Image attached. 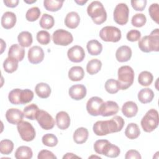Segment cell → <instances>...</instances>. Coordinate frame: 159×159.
<instances>
[{
    "label": "cell",
    "mask_w": 159,
    "mask_h": 159,
    "mask_svg": "<svg viewBox=\"0 0 159 159\" xmlns=\"http://www.w3.org/2000/svg\"><path fill=\"white\" fill-rule=\"evenodd\" d=\"M124 124V120L122 117L115 116L110 120L97 121L93 125V130L96 135L103 136L120 132L122 129Z\"/></svg>",
    "instance_id": "cell-1"
},
{
    "label": "cell",
    "mask_w": 159,
    "mask_h": 159,
    "mask_svg": "<svg viewBox=\"0 0 159 159\" xmlns=\"http://www.w3.org/2000/svg\"><path fill=\"white\" fill-rule=\"evenodd\" d=\"M138 45L141 51L149 53L159 50V29H155L149 35L143 37L139 40Z\"/></svg>",
    "instance_id": "cell-2"
},
{
    "label": "cell",
    "mask_w": 159,
    "mask_h": 159,
    "mask_svg": "<svg viewBox=\"0 0 159 159\" xmlns=\"http://www.w3.org/2000/svg\"><path fill=\"white\" fill-rule=\"evenodd\" d=\"M87 12L96 24L100 25L106 20V11L102 4L98 1H93L88 5Z\"/></svg>",
    "instance_id": "cell-3"
},
{
    "label": "cell",
    "mask_w": 159,
    "mask_h": 159,
    "mask_svg": "<svg viewBox=\"0 0 159 159\" xmlns=\"http://www.w3.org/2000/svg\"><path fill=\"white\" fill-rule=\"evenodd\" d=\"M33 98L34 93L29 89H14L9 92L8 95L9 102L15 105L29 103L33 99Z\"/></svg>",
    "instance_id": "cell-4"
},
{
    "label": "cell",
    "mask_w": 159,
    "mask_h": 159,
    "mask_svg": "<svg viewBox=\"0 0 159 159\" xmlns=\"http://www.w3.org/2000/svg\"><path fill=\"white\" fill-rule=\"evenodd\" d=\"M118 82L120 89L125 90L129 88L134 83V71L129 66H122L118 69Z\"/></svg>",
    "instance_id": "cell-5"
},
{
    "label": "cell",
    "mask_w": 159,
    "mask_h": 159,
    "mask_svg": "<svg viewBox=\"0 0 159 159\" xmlns=\"http://www.w3.org/2000/svg\"><path fill=\"white\" fill-rule=\"evenodd\" d=\"M141 126L146 132L153 131L158 125V112L156 109H151L147 112L141 120Z\"/></svg>",
    "instance_id": "cell-6"
},
{
    "label": "cell",
    "mask_w": 159,
    "mask_h": 159,
    "mask_svg": "<svg viewBox=\"0 0 159 159\" xmlns=\"http://www.w3.org/2000/svg\"><path fill=\"white\" fill-rule=\"evenodd\" d=\"M99 37L105 42H117L121 39V31L114 26H106L100 30Z\"/></svg>",
    "instance_id": "cell-7"
},
{
    "label": "cell",
    "mask_w": 159,
    "mask_h": 159,
    "mask_svg": "<svg viewBox=\"0 0 159 159\" xmlns=\"http://www.w3.org/2000/svg\"><path fill=\"white\" fill-rule=\"evenodd\" d=\"M17 129L21 139L25 142H30L35 137V130L32 125L27 121H21L17 125Z\"/></svg>",
    "instance_id": "cell-8"
},
{
    "label": "cell",
    "mask_w": 159,
    "mask_h": 159,
    "mask_svg": "<svg viewBox=\"0 0 159 159\" xmlns=\"http://www.w3.org/2000/svg\"><path fill=\"white\" fill-rule=\"evenodd\" d=\"M129 9L127 5L125 3L118 4L113 12V17L114 21L121 25H125L127 23L129 20Z\"/></svg>",
    "instance_id": "cell-9"
},
{
    "label": "cell",
    "mask_w": 159,
    "mask_h": 159,
    "mask_svg": "<svg viewBox=\"0 0 159 159\" xmlns=\"http://www.w3.org/2000/svg\"><path fill=\"white\" fill-rule=\"evenodd\" d=\"M52 40L56 45L66 46L73 42V37L70 32L64 29H58L53 33Z\"/></svg>",
    "instance_id": "cell-10"
},
{
    "label": "cell",
    "mask_w": 159,
    "mask_h": 159,
    "mask_svg": "<svg viewBox=\"0 0 159 159\" xmlns=\"http://www.w3.org/2000/svg\"><path fill=\"white\" fill-rule=\"evenodd\" d=\"M35 119L39 125L44 130H50L55 125V120L52 116L43 110H39Z\"/></svg>",
    "instance_id": "cell-11"
},
{
    "label": "cell",
    "mask_w": 159,
    "mask_h": 159,
    "mask_svg": "<svg viewBox=\"0 0 159 159\" xmlns=\"http://www.w3.org/2000/svg\"><path fill=\"white\" fill-rule=\"evenodd\" d=\"M103 102V100L99 97H91L86 103V110L88 112L93 116L100 115L101 108Z\"/></svg>",
    "instance_id": "cell-12"
},
{
    "label": "cell",
    "mask_w": 159,
    "mask_h": 159,
    "mask_svg": "<svg viewBox=\"0 0 159 159\" xmlns=\"http://www.w3.org/2000/svg\"><path fill=\"white\" fill-rule=\"evenodd\" d=\"M69 60L75 63L81 62L85 57V52L83 47L80 45H75L71 47L67 52Z\"/></svg>",
    "instance_id": "cell-13"
},
{
    "label": "cell",
    "mask_w": 159,
    "mask_h": 159,
    "mask_svg": "<svg viewBox=\"0 0 159 159\" xmlns=\"http://www.w3.org/2000/svg\"><path fill=\"white\" fill-rule=\"evenodd\" d=\"M44 52L43 49L37 45L32 47L28 51V60L32 64H38L43 61Z\"/></svg>",
    "instance_id": "cell-14"
},
{
    "label": "cell",
    "mask_w": 159,
    "mask_h": 159,
    "mask_svg": "<svg viewBox=\"0 0 159 159\" xmlns=\"http://www.w3.org/2000/svg\"><path fill=\"white\" fill-rule=\"evenodd\" d=\"M119 109L117 102L112 101H107L102 104L100 115L103 117H107L116 114Z\"/></svg>",
    "instance_id": "cell-15"
},
{
    "label": "cell",
    "mask_w": 159,
    "mask_h": 159,
    "mask_svg": "<svg viewBox=\"0 0 159 159\" xmlns=\"http://www.w3.org/2000/svg\"><path fill=\"white\" fill-rule=\"evenodd\" d=\"M24 117V113L16 108L9 109L6 112V120L8 122L14 125H17L22 121Z\"/></svg>",
    "instance_id": "cell-16"
},
{
    "label": "cell",
    "mask_w": 159,
    "mask_h": 159,
    "mask_svg": "<svg viewBox=\"0 0 159 159\" xmlns=\"http://www.w3.org/2000/svg\"><path fill=\"white\" fill-rule=\"evenodd\" d=\"M71 98L78 101L83 99L86 95V88L81 84H77L71 86L68 91Z\"/></svg>",
    "instance_id": "cell-17"
},
{
    "label": "cell",
    "mask_w": 159,
    "mask_h": 159,
    "mask_svg": "<svg viewBox=\"0 0 159 159\" xmlns=\"http://www.w3.org/2000/svg\"><path fill=\"white\" fill-rule=\"evenodd\" d=\"M55 119L57 127L61 130L68 129L70 125V117L66 112H58L56 115Z\"/></svg>",
    "instance_id": "cell-18"
},
{
    "label": "cell",
    "mask_w": 159,
    "mask_h": 159,
    "mask_svg": "<svg viewBox=\"0 0 159 159\" xmlns=\"http://www.w3.org/2000/svg\"><path fill=\"white\" fill-rule=\"evenodd\" d=\"M132 57V50L127 45H122L117 48L116 52V58L119 62L129 61Z\"/></svg>",
    "instance_id": "cell-19"
},
{
    "label": "cell",
    "mask_w": 159,
    "mask_h": 159,
    "mask_svg": "<svg viewBox=\"0 0 159 159\" xmlns=\"http://www.w3.org/2000/svg\"><path fill=\"white\" fill-rule=\"evenodd\" d=\"M16 19V16L14 12L7 11L2 16L1 25L3 28L6 29H10L15 25Z\"/></svg>",
    "instance_id": "cell-20"
},
{
    "label": "cell",
    "mask_w": 159,
    "mask_h": 159,
    "mask_svg": "<svg viewBox=\"0 0 159 159\" xmlns=\"http://www.w3.org/2000/svg\"><path fill=\"white\" fill-rule=\"evenodd\" d=\"M121 111L125 117L128 118L133 117L138 112V106L134 101H127L122 105Z\"/></svg>",
    "instance_id": "cell-21"
},
{
    "label": "cell",
    "mask_w": 159,
    "mask_h": 159,
    "mask_svg": "<svg viewBox=\"0 0 159 159\" xmlns=\"http://www.w3.org/2000/svg\"><path fill=\"white\" fill-rule=\"evenodd\" d=\"M25 55V50L23 47L18 44L12 45L8 51V57H12L19 61H22L24 59Z\"/></svg>",
    "instance_id": "cell-22"
},
{
    "label": "cell",
    "mask_w": 159,
    "mask_h": 159,
    "mask_svg": "<svg viewBox=\"0 0 159 159\" xmlns=\"http://www.w3.org/2000/svg\"><path fill=\"white\" fill-rule=\"evenodd\" d=\"M80 22V17L79 14L74 11L68 12L65 19V24L70 29L76 28Z\"/></svg>",
    "instance_id": "cell-23"
},
{
    "label": "cell",
    "mask_w": 159,
    "mask_h": 159,
    "mask_svg": "<svg viewBox=\"0 0 159 159\" xmlns=\"http://www.w3.org/2000/svg\"><path fill=\"white\" fill-rule=\"evenodd\" d=\"M89 135L87 129L84 127L78 128L73 134V140L77 144H82L86 142Z\"/></svg>",
    "instance_id": "cell-24"
},
{
    "label": "cell",
    "mask_w": 159,
    "mask_h": 159,
    "mask_svg": "<svg viewBox=\"0 0 159 159\" xmlns=\"http://www.w3.org/2000/svg\"><path fill=\"white\" fill-rule=\"evenodd\" d=\"M84 76V71L81 66H75L68 71V78L73 81L81 80Z\"/></svg>",
    "instance_id": "cell-25"
},
{
    "label": "cell",
    "mask_w": 159,
    "mask_h": 159,
    "mask_svg": "<svg viewBox=\"0 0 159 159\" xmlns=\"http://www.w3.org/2000/svg\"><path fill=\"white\" fill-rule=\"evenodd\" d=\"M35 91L39 98L45 99L50 96L51 94V88L47 83H39L35 86Z\"/></svg>",
    "instance_id": "cell-26"
},
{
    "label": "cell",
    "mask_w": 159,
    "mask_h": 159,
    "mask_svg": "<svg viewBox=\"0 0 159 159\" xmlns=\"http://www.w3.org/2000/svg\"><path fill=\"white\" fill-rule=\"evenodd\" d=\"M154 98V93L150 88L142 89L138 93V99L142 104L150 102Z\"/></svg>",
    "instance_id": "cell-27"
},
{
    "label": "cell",
    "mask_w": 159,
    "mask_h": 159,
    "mask_svg": "<svg viewBox=\"0 0 159 159\" xmlns=\"http://www.w3.org/2000/svg\"><path fill=\"white\" fill-rule=\"evenodd\" d=\"M86 48L88 53L91 55L96 56L99 55L102 50V44L97 40H91L88 42Z\"/></svg>",
    "instance_id": "cell-28"
},
{
    "label": "cell",
    "mask_w": 159,
    "mask_h": 159,
    "mask_svg": "<svg viewBox=\"0 0 159 159\" xmlns=\"http://www.w3.org/2000/svg\"><path fill=\"white\" fill-rule=\"evenodd\" d=\"M33 155L32 149L27 146L18 147L15 152L14 157L17 159H30Z\"/></svg>",
    "instance_id": "cell-29"
},
{
    "label": "cell",
    "mask_w": 159,
    "mask_h": 159,
    "mask_svg": "<svg viewBox=\"0 0 159 159\" xmlns=\"http://www.w3.org/2000/svg\"><path fill=\"white\" fill-rule=\"evenodd\" d=\"M17 40L22 47H29L33 42L32 35L28 31H22L18 35Z\"/></svg>",
    "instance_id": "cell-30"
},
{
    "label": "cell",
    "mask_w": 159,
    "mask_h": 159,
    "mask_svg": "<svg viewBox=\"0 0 159 159\" xmlns=\"http://www.w3.org/2000/svg\"><path fill=\"white\" fill-rule=\"evenodd\" d=\"M120 153L119 147L109 142L104 148L102 155L110 158H116L119 155Z\"/></svg>",
    "instance_id": "cell-31"
},
{
    "label": "cell",
    "mask_w": 159,
    "mask_h": 159,
    "mask_svg": "<svg viewBox=\"0 0 159 159\" xmlns=\"http://www.w3.org/2000/svg\"><path fill=\"white\" fill-rule=\"evenodd\" d=\"M140 134V130L135 123H130L127 125L125 130V135L129 139H135L139 137Z\"/></svg>",
    "instance_id": "cell-32"
},
{
    "label": "cell",
    "mask_w": 159,
    "mask_h": 159,
    "mask_svg": "<svg viewBox=\"0 0 159 159\" xmlns=\"http://www.w3.org/2000/svg\"><path fill=\"white\" fill-rule=\"evenodd\" d=\"M102 63L98 59H92L89 60L86 65V71L89 75L98 73L101 69Z\"/></svg>",
    "instance_id": "cell-33"
},
{
    "label": "cell",
    "mask_w": 159,
    "mask_h": 159,
    "mask_svg": "<svg viewBox=\"0 0 159 159\" xmlns=\"http://www.w3.org/2000/svg\"><path fill=\"white\" fill-rule=\"evenodd\" d=\"M19 61L12 57H7L4 61L3 68L4 71L8 73H12L17 70Z\"/></svg>",
    "instance_id": "cell-34"
},
{
    "label": "cell",
    "mask_w": 159,
    "mask_h": 159,
    "mask_svg": "<svg viewBox=\"0 0 159 159\" xmlns=\"http://www.w3.org/2000/svg\"><path fill=\"white\" fill-rule=\"evenodd\" d=\"M63 2V1L59 0H45L43 1V6L48 11L55 12L61 8Z\"/></svg>",
    "instance_id": "cell-35"
},
{
    "label": "cell",
    "mask_w": 159,
    "mask_h": 159,
    "mask_svg": "<svg viewBox=\"0 0 159 159\" xmlns=\"http://www.w3.org/2000/svg\"><path fill=\"white\" fill-rule=\"evenodd\" d=\"M153 75L148 71H142L138 76V82L140 84L143 86H148L150 85L153 81Z\"/></svg>",
    "instance_id": "cell-36"
},
{
    "label": "cell",
    "mask_w": 159,
    "mask_h": 159,
    "mask_svg": "<svg viewBox=\"0 0 159 159\" xmlns=\"http://www.w3.org/2000/svg\"><path fill=\"white\" fill-rule=\"evenodd\" d=\"M39 110V107L35 104H30L24 107L23 113L25 117L30 120H34Z\"/></svg>",
    "instance_id": "cell-37"
},
{
    "label": "cell",
    "mask_w": 159,
    "mask_h": 159,
    "mask_svg": "<svg viewBox=\"0 0 159 159\" xmlns=\"http://www.w3.org/2000/svg\"><path fill=\"white\" fill-rule=\"evenodd\" d=\"M55 20L53 16L48 14H43L39 21L40 27L45 29H50L54 25Z\"/></svg>",
    "instance_id": "cell-38"
},
{
    "label": "cell",
    "mask_w": 159,
    "mask_h": 159,
    "mask_svg": "<svg viewBox=\"0 0 159 159\" xmlns=\"http://www.w3.org/2000/svg\"><path fill=\"white\" fill-rule=\"evenodd\" d=\"M105 89L109 94H115L120 89L119 83L117 80L114 79H109L105 83Z\"/></svg>",
    "instance_id": "cell-39"
},
{
    "label": "cell",
    "mask_w": 159,
    "mask_h": 159,
    "mask_svg": "<svg viewBox=\"0 0 159 159\" xmlns=\"http://www.w3.org/2000/svg\"><path fill=\"white\" fill-rule=\"evenodd\" d=\"M14 148L13 142L9 139H4L0 142V152L3 155L10 154Z\"/></svg>",
    "instance_id": "cell-40"
},
{
    "label": "cell",
    "mask_w": 159,
    "mask_h": 159,
    "mask_svg": "<svg viewBox=\"0 0 159 159\" xmlns=\"http://www.w3.org/2000/svg\"><path fill=\"white\" fill-rule=\"evenodd\" d=\"M147 22L146 16L142 13L135 14L131 19V24L136 27H141L143 26Z\"/></svg>",
    "instance_id": "cell-41"
},
{
    "label": "cell",
    "mask_w": 159,
    "mask_h": 159,
    "mask_svg": "<svg viewBox=\"0 0 159 159\" xmlns=\"http://www.w3.org/2000/svg\"><path fill=\"white\" fill-rule=\"evenodd\" d=\"M42 142L43 143V145L47 147H53L57 145L58 139L53 134H47L42 137Z\"/></svg>",
    "instance_id": "cell-42"
},
{
    "label": "cell",
    "mask_w": 159,
    "mask_h": 159,
    "mask_svg": "<svg viewBox=\"0 0 159 159\" xmlns=\"http://www.w3.org/2000/svg\"><path fill=\"white\" fill-rule=\"evenodd\" d=\"M40 16V11L38 7H32L29 9L25 14V18L28 21L34 22L39 19Z\"/></svg>",
    "instance_id": "cell-43"
},
{
    "label": "cell",
    "mask_w": 159,
    "mask_h": 159,
    "mask_svg": "<svg viewBox=\"0 0 159 159\" xmlns=\"http://www.w3.org/2000/svg\"><path fill=\"white\" fill-rule=\"evenodd\" d=\"M37 40L39 43L42 45H47L50 42V35L46 30H40L36 35Z\"/></svg>",
    "instance_id": "cell-44"
},
{
    "label": "cell",
    "mask_w": 159,
    "mask_h": 159,
    "mask_svg": "<svg viewBox=\"0 0 159 159\" xmlns=\"http://www.w3.org/2000/svg\"><path fill=\"white\" fill-rule=\"evenodd\" d=\"M149 14L151 18L157 23L158 24L159 20V7L157 3L152 4L148 9Z\"/></svg>",
    "instance_id": "cell-45"
},
{
    "label": "cell",
    "mask_w": 159,
    "mask_h": 159,
    "mask_svg": "<svg viewBox=\"0 0 159 159\" xmlns=\"http://www.w3.org/2000/svg\"><path fill=\"white\" fill-rule=\"evenodd\" d=\"M109 142L107 140H98L95 142L94 144V151L100 155H102V152L106 144Z\"/></svg>",
    "instance_id": "cell-46"
},
{
    "label": "cell",
    "mask_w": 159,
    "mask_h": 159,
    "mask_svg": "<svg viewBox=\"0 0 159 159\" xmlns=\"http://www.w3.org/2000/svg\"><path fill=\"white\" fill-rule=\"evenodd\" d=\"M141 37V33L139 30L136 29H132L129 31L126 35V38L129 41L136 42L140 40Z\"/></svg>",
    "instance_id": "cell-47"
},
{
    "label": "cell",
    "mask_w": 159,
    "mask_h": 159,
    "mask_svg": "<svg viewBox=\"0 0 159 159\" xmlns=\"http://www.w3.org/2000/svg\"><path fill=\"white\" fill-rule=\"evenodd\" d=\"M132 7L134 9V10L137 11H142L146 7L147 1L146 0H139L134 1L132 0L130 1Z\"/></svg>",
    "instance_id": "cell-48"
},
{
    "label": "cell",
    "mask_w": 159,
    "mask_h": 159,
    "mask_svg": "<svg viewBox=\"0 0 159 159\" xmlns=\"http://www.w3.org/2000/svg\"><path fill=\"white\" fill-rule=\"evenodd\" d=\"M38 159H56L57 157L50 151L47 150H42L39 152Z\"/></svg>",
    "instance_id": "cell-49"
},
{
    "label": "cell",
    "mask_w": 159,
    "mask_h": 159,
    "mask_svg": "<svg viewBox=\"0 0 159 159\" xmlns=\"http://www.w3.org/2000/svg\"><path fill=\"white\" fill-rule=\"evenodd\" d=\"M141 158L140 153L135 150H128L125 155V159H141Z\"/></svg>",
    "instance_id": "cell-50"
},
{
    "label": "cell",
    "mask_w": 159,
    "mask_h": 159,
    "mask_svg": "<svg viewBox=\"0 0 159 159\" xmlns=\"http://www.w3.org/2000/svg\"><path fill=\"white\" fill-rule=\"evenodd\" d=\"M19 0H4L3 1V2L5 4V5L7 7H16L19 4Z\"/></svg>",
    "instance_id": "cell-51"
},
{
    "label": "cell",
    "mask_w": 159,
    "mask_h": 159,
    "mask_svg": "<svg viewBox=\"0 0 159 159\" xmlns=\"http://www.w3.org/2000/svg\"><path fill=\"white\" fill-rule=\"evenodd\" d=\"M80 158V157L76 156V155H75V154H73L72 153H67L63 157V159H65V158Z\"/></svg>",
    "instance_id": "cell-52"
},
{
    "label": "cell",
    "mask_w": 159,
    "mask_h": 159,
    "mask_svg": "<svg viewBox=\"0 0 159 159\" xmlns=\"http://www.w3.org/2000/svg\"><path fill=\"white\" fill-rule=\"evenodd\" d=\"M1 53H2V52H4V49L6 48V43L3 41V40L2 39H1Z\"/></svg>",
    "instance_id": "cell-53"
},
{
    "label": "cell",
    "mask_w": 159,
    "mask_h": 159,
    "mask_svg": "<svg viewBox=\"0 0 159 159\" xmlns=\"http://www.w3.org/2000/svg\"><path fill=\"white\" fill-rule=\"evenodd\" d=\"M75 2L76 3H77L78 5L80 6H83V4H84L85 3H86L88 2V1H84V0H80V1H78V0H75Z\"/></svg>",
    "instance_id": "cell-54"
},
{
    "label": "cell",
    "mask_w": 159,
    "mask_h": 159,
    "mask_svg": "<svg viewBox=\"0 0 159 159\" xmlns=\"http://www.w3.org/2000/svg\"><path fill=\"white\" fill-rule=\"evenodd\" d=\"M26 3H28V4H32V3H34V2H36V0H34V1H24Z\"/></svg>",
    "instance_id": "cell-55"
}]
</instances>
